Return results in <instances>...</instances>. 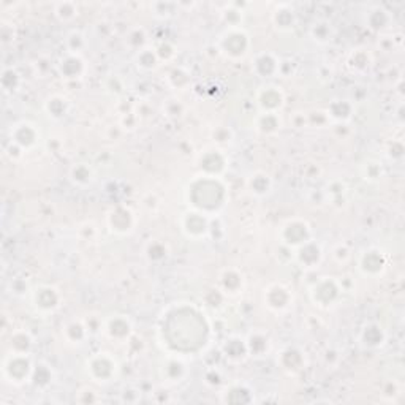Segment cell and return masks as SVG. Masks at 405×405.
I'll use <instances>...</instances> for the list:
<instances>
[{
	"label": "cell",
	"mask_w": 405,
	"mask_h": 405,
	"mask_svg": "<svg viewBox=\"0 0 405 405\" xmlns=\"http://www.w3.org/2000/svg\"><path fill=\"white\" fill-rule=\"evenodd\" d=\"M274 102L282 103V97H280V94H279V90H266L265 94H263V97H261V105H263V108H266V109H275L277 105H275Z\"/></svg>",
	"instance_id": "obj_2"
},
{
	"label": "cell",
	"mask_w": 405,
	"mask_h": 405,
	"mask_svg": "<svg viewBox=\"0 0 405 405\" xmlns=\"http://www.w3.org/2000/svg\"><path fill=\"white\" fill-rule=\"evenodd\" d=\"M362 266L367 269V272H378L385 266V260H383L381 253L378 252H367Z\"/></svg>",
	"instance_id": "obj_1"
},
{
	"label": "cell",
	"mask_w": 405,
	"mask_h": 405,
	"mask_svg": "<svg viewBox=\"0 0 405 405\" xmlns=\"http://www.w3.org/2000/svg\"><path fill=\"white\" fill-rule=\"evenodd\" d=\"M55 13H57V16H62V18H65L68 16V13L72 16H75V13H78V8L75 6V3H59L57 5V10H55Z\"/></svg>",
	"instance_id": "obj_3"
}]
</instances>
